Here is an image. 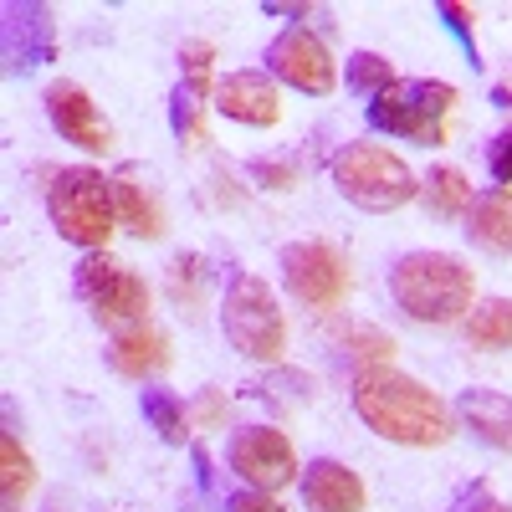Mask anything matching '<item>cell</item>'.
I'll use <instances>...</instances> for the list:
<instances>
[{
  "instance_id": "7c38bea8",
  "label": "cell",
  "mask_w": 512,
  "mask_h": 512,
  "mask_svg": "<svg viewBox=\"0 0 512 512\" xmlns=\"http://www.w3.org/2000/svg\"><path fill=\"white\" fill-rule=\"evenodd\" d=\"M41 103H47L52 128H57L67 144H77L82 154H108V149H113V128H108V118L98 113V103L88 98V88H82V82H72V77L52 82Z\"/></svg>"
},
{
  "instance_id": "836d02e7",
  "label": "cell",
  "mask_w": 512,
  "mask_h": 512,
  "mask_svg": "<svg viewBox=\"0 0 512 512\" xmlns=\"http://www.w3.org/2000/svg\"><path fill=\"white\" fill-rule=\"evenodd\" d=\"M262 16H287V21H308L318 6H287V0H262Z\"/></svg>"
},
{
  "instance_id": "4316f807",
  "label": "cell",
  "mask_w": 512,
  "mask_h": 512,
  "mask_svg": "<svg viewBox=\"0 0 512 512\" xmlns=\"http://www.w3.org/2000/svg\"><path fill=\"white\" fill-rule=\"evenodd\" d=\"M344 82H349V93H359V98H379V93H390L395 88V67H390V57H379V52H349V67H344Z\"/></svg>"
},
{
  "instance_id": "cb8c5ba5",
  "label": "cell",
  "mask_w": 512,
  "mask_h": 512,
  "mask_svg": "<svg viewBox=\"0 0 512 512\" xmlns=\"http://www.w3.org/2000/svg\"><path fill=\"white\" fill-rule=\"evenodd\" d=\"M466 344L482 354H507L512 349V297H487V303H472V313L461 318Z\"/></svg>"
},
{
  "instance_id": "30bf717a",
  "label": "cell",
  "mask_w": 512,
  "mask_h": 512,
  "mask_svg": "<svg viewBox=\"0 0 512 512\" xmlns=\"http://www.w3.org/2000/svg\"><path fill=\"white\" fill-rule=\"evenodd\" d=\"M267 62V77L272 82H287L297 93H313V98H328L338 88V67H333V52L328 41L308 26H287L272 47L262 52Z\"/></svg>"
},
{
  "instance_id": "6da1fadb",
  "label": "cell",
  "mask_w": 512,
  "mask_h": 512,
  "mask_svg": "<svg viewBox=\"0 0 512 512\" xmlns=\"http://www.w3.org/2000/svg\"><path fill=\"white\" fill-rule=\"evenodd\" d=\"M349 395H354L359 420L395 446H446L456 436V410L431 384L400 374L395 364L349 374Z\"/></svg>"
},
{
  "instance_id": "e0dca14e",
  "label": "cell",
  "mask_w": 512,
  "mask_h": 512,
  "mask_svg": "<svg viewBox=\"0 0 512 512\" xmlns=\"http://www.w3.org/2000/svg\"><path fill=\"white\" fill-rule=\"evenodd\" d=\"M456 420L477 441H487L492 451H512V395L472 384V390H461V400H456Z\"/></svg>"
},
{
  "instance_id": "f546056e",
  "label": "cell",
  "mask_w": 512,
  "mask_h": 512,
  "mask_svg": "<svg viewBox=\"0 0 512 512\" xmlns=\"http://www.w3.org/2000/svg\"><path fill=\"white\" fill-rule=\"evenodd\" d=\"M251 180L262 185V190H297V180H303V169H297V159H251Z\"/></svg>"
},
{
  "instance_id": "277c9868",
  "label": "cell",
  "mask_w": 512,
  "mask_h": 512,
  "mask_svg": "<svg viewBox=\"0 0 512 512\" xmlns=\"http://www.w3.org/2000/svg\"><path fill=\"white\" fill-rule=\"evenodd\" d=\"M47 216L62 241L82 251H103L108 236L118 231V200H113V175L93 164H67L47 185Z\"/></svg>"
},
{
  "instance_id": "44dd1931",
  "label": "cell",
  "mask_w": 512,
  "mask_h": 512,
  "mask_svg": "<svg viewBox=\"0 0 512 512\" xmlns=\"http://www.w3.org/2000/svg\"><path fill=\"white\" fill-rule=\"evenodd\" d=\"M139 415L149 420V431L164 441V446H185L195 420H190V405L175 395V390H159V384H144L139 390Z\"/></svg>"
},
{
  "instance_id": "5b68a950",
  "label": "cell",
  "mask_w": 512,
  "mask_h": 512,
  "mask_svg": "<svg viewBox=\"0 0 512 512\" xmlns=\"http://www.w3.org/2000/svg\"><path fill=\"white\" fill-rule=\"evenodd\" d=\"M221 333H226V344L241 359H256V364H277L282 349H287V318L277 308V292L256 272H246V267L226 272Z\"/></svg>"
},
{
  "instance_id": "1f68e13d",
  "label": "cell",
  "mask_w": 512,
  "mask_h": 512,
  "mask_svg": "<svg viewBox=\"0 0 512 512\" xmlns=\"http://www.w3.org/2000/svg\"><path fill=\"white\" fill-rule=\"evenodd\" d=\"M190 420H200L205 431H216V425L226 420V395L216 390V384H205V390H200V400L190 405Z\"/></svg>"
},
{
  "instance_id": "83f0119b",
  "label": "cell",
  "mask_w": 512,
  "mask_h": 512,
  "mask_svg": "<svg viewBox=\"0 0 512 512\" xmlns=\"http://www.w3.org/2000/svg\"><path fill=\"white\" fill-rule=\"evenodd\" d=\"M180 82L195 98H216V47L200 36L180 41Z\"/></svg>"
},
{
  "instance_id": "4dcf8cb0",
  "label": "cell",
  "mask_w": 512,
  "mask_h": 512,
  "mask_svg": "<svg viewBox=\"0 0 512 512\" xmlns=\"http://www.w3.org/2000/svg\"><path fill=\"white\" fill-rule=\"evenodd\" d=\"M487 175L507 190L512 185V128H502V134L487 144Z\"/></svg>"
},
{
  "instance_id": "2e32d148",
  "label": "cell",
  "mask_w": 512,
  "mask_h": 512,
  "mask_svg": "<svg viewBox=\"0 0 512 512\" xmlns=\"http://www.w3.org/2000/svg\"><path fill=\"white\" fill-rule=\"evenodd\" d=\"M318 395V384L308 369H292V364H267V374H256L241 384V400H256V405H267L272 415H297V410H308Z\"/></svg>"
},
{
  "instance_id": "7402d4cb",
  "label": "cell",
  "mask_w": 512,
  "mask_h": 512,
  "mask_svg": "<svg viewBox=\"0 0 512 512\" xmlns=\"http://www.w3.org/2000/svg\"><path fill=\"white\" fill-rule=\"evenodd\" d=\"M164 292H169V303H175L190 323H200V313H205V292H210V267H205V256L180 251L175 262L164 267Z\"/></svg>"
},
{
  "instance_id": "3957f363",
  "label": "cell",
  "mask_w": 512,
  "mask_h": 512,
  "mask_svg": "<svg viewBox=\"0 0 512 512\" xmlns=\"http://www.w3.org/2000/svg\"><path fill=\"white\" fill-rule=\"evenodd\" d=\"M328 180L349 205L369 210V216H384V210H400V205L420 200L415 169L400 154H390L384 144H369V139L338 144L333 159H328Z\"/></svg>"
},
{
  "instance_id": "ac0fdd59",
  "label": "cell",
  "mask_w": 512,
  "mask_h": 512,
  "mask_svg": "<svg viewBox=\"0 0 512 512\" xmlns=\"http://www.w3.org/2000/svg\"><path fill=\"white\" fill-rule=\"evenodd\" d=\"M323 338L333 344V354H349V374L359 369H379V364H395V338L374 328V323H359V318H333L323 328Z\"/></svg>"
},
{
  "instance_id": "8992f818",
  "label": "cell",
  "mask_w": 512,
  "mask_h": 512,
  "mask_svg": "<svg viewBox=\"0 0 512 512\" xmlns=\"http://www.w3.org/2000/svg\"><path fill=\"white\" fill-rule=\"evenodd\" d=\"M451 113H456V88L441 77H400L390 93H379L364 108L374 134H395V139H410V144H425V149L446 144V118Z\"/></svg>"
},
{
  "instance_id": "9c48e42d",
  "label": "cell",
  "mask_w": 512,
  "mask_h": 512,
  "mask_svg": "<svg viewBox=\"0 0 512 512\" xmlns=\"http://www.w3.org/2000/svg\"><path fill=\"white\" fill-rule=\"evenodd\" d=\"M0 57L11 77L57 62V11L47 0H6L0 6Z\"/></svg>"
},
{
  "instance_id": "d4e9b609",
  "label": "cell",
  "mask_w": 512,
  "mask_h": 512,
  "mask_svg": "<svg viewBox=\"0 0 512 512\" xmlns=\"http://www.w3.org/2000/svg\"><path fill=\"white\" fill-rule=\"evenodd\" d=\"M31 487H36V461L26 456L21 436L6 431V436H0V507L21 512V502L31 497Z\"/></svg>"
},
{
  "instance_id": "d6986e66",
  "label": "cell",
  "mask_w": 512,
  "mask_h": 512,
  "mask_svg": "<svg viewBox=\"0 0 512 512\" xmlns=\"http://www.w3.org/2000/svg\"><path fill=\"white\" fill-rule=\"evenodd\" d=\"M466 241L492 251V256H512V190H487L472 200V210H466Z\"/></svg>"
},
{
  "instance_id": "d590c367",
  "label": "cell",
  "mask_w": 512,
  "mask_h": 512,
  "mask_svg": "<svg viewBox=\"0 0 512 512\" xmlns=\"http://www.w3.org/2000/svg\"><path fill=\"white\" fill-rule=\"evenodd\" d=\"M472 512H512V507H507V502H497V497H477V502H472Z\"/></svg>"
},
{
  "instance_id": "484cf974",
  "label": "cell",
  "mask_w": 512,
  "mask_h": 512,
  "mask_svg": "<svg viewBox=\"0 0 512 512\" xmlns=\"http://www.w3.org/2000/svg\"><path fill=\"white\" fill-rule=\"evenodd\" d=\"M169 134H175L185 149H200L210 144V128H205V98H195L185 82L169 93Z\"/></svg>"
},
{
  "instance_id": "603a6c76",
  "label": "cell",
  "mask_w": 512,
  "mask_h": 512,
  "mask_svg": "<svg viewBox=\"0 0 512 512\" xmlns=\"http://www.w3.org/2000/svg\"><path fill=\"white\" fill-rule=\"evenodd\" d=\"M420 205L431 210L436 221H466V210H472V180H466L456 164H436L431 175L420 180Z\"/></svg>"
},
{
  "instance_id": "4fadbf2b",
  "label": "cell",
  "mask_w": 512,
  "mask_h": 512,
  "mask_svg": "<svg viewBox=\"0 0 512 512\" xmlns=\"http://www.w3.org/2000/svg\"><path fill=\"white\" fill-rule=\"evenodd\" d=\"M216 108L231 123L272 128L282 118V93H277V82L267 77V67H246V72H226L216 82Z\"/></svg>"
},
{
  "instance_id": "52a82bcc",
  "label": "cell",
  "mask_w": 512,
  "mask_h": 512,
  "mask_svg": "<svg viewBox=\"0 0 512 512\" xmlns=\"http://www.w3.org/2000/svg\"><path fill=\"white\" fill-rule=\"evenodd\" d=\"M72 292H77V303L113 333L149 323V303H154L149 282L139 272H128L123 262H113L108 251H88L72 267Z\"/></svg>"
},
{
  "instance_id": "8d00e7d4",
  "label": "cell",
  "mask_w": 512,
  "mask_h": 512,
  "mask_svg": "<svg viewBox=\"0 0 512 512\" xmlns=\"http://www.w3.org/2000/svg\"><path fill=\"white\" fill-rule=\"evenodd\" d=\"M492 103L497 108H512V88H507V82H502V88H492Z\"/></svg>"
},
{
  "instance_id": "d6a6232c",
  "label": "cell",
  "mask_w": 512,
  "mask_h": 512,
  "mask_svg": "<svg viewBox=\"0 0 512 512\" xmlns=\"http://www.w3.org/2000/svg\"><path fill=\"white\" fill-rule=\"evenodd\" d=\"M226 512H282V502L262 487H241V492L226 497Z\"/></svg>"
},
{
  "instance_id": "7a4b0ae2",
  "label": "cell",
  "mask_w": 512,
  "mask_h": 512,
  "mask_svg": "<svg viewBox=\"0 0 512 512\" xmlns=\"http://www.w3.org/2000/svg\"><path fill=\"white\" fill-rule=\"evenodd\" d=\"M477 297V272L451 251H405L390 267V303L410 318V323H461L472 313Z\"/></svg>"
},
{
  "instance_id": "f1b7e54d",
  "label": "cell",
  "mask_w": 512,
  "mask_h": 512,
  "mask_svg": "<svg viewBox=\"0 0 512 512\" xmlns=\"http://www.w3.org/2000/svg\"><path fill=\"white\" fill-rule=\"evenodd\" d=\"M436 16H441V26L456 36V47L466 52L472 72H482L487 62H482V47H477V11H472V6H456V0H436Z\"/></svg>"
},
{
  "instance_id": "5bb4252c",
  "label": "cell",
  "mask_w": 512,
  "mask_h": 512,
  "mask_svg": "<svg viewBox=\"0 0 512 512\" xmlns=\"http://www.w3.org/2000/svg\"><path fill=\"white\" fill-rule=\"evenodd\" d=\"M297 487H303L308 512H364V502H369L359 472H349V466L333 461V456H313L303 466V477H297Z\"/></svg>"
},
{
  "instance_id": "9a60e30c",
  "label": "cell",
  "mask_w": 512,
  "mask_h": 512,
  "mask_svg": "<svg viewBox=\"0 0 512 512\" xmlns=\"http://www.w3.org/2000/svg\"><path fill=\"white\" fill-rule=\"evenodd\" d=\"M108 369L123 374V379H154L169 369V338L154 328V323H139V328H123L113 333V344H108Z\"/></svg>"
},
{
  "instance_id": "ba28073f",
  "label": "cell",
  "mask_w": 512,
  "mask_h": 512,
  "mask_svg": "<svg viewBox=\"0 0 512 512\" xmlns=\"http://www.w3.org/2000/svg\"><path fill=\"white\" fill-rule=\"evenodd\" d=\"M277 267H282V287L292 303H303L323 318H333L338 308H344V297L354 287V272H349V256L338 251L333 241L323 236H303V241H287L282 256H277Z\"/></svg>"
},
{
  "instance_id": "e575fe53",
  "label": "cell",
  "mask_w": 512,
  "mask_h": 512,
  "mask_svg": "<svg viewBox=\"0 0 512 512\" xmlns=\"http://www.w3.org/2000/svg\"><path fill=\"white\" fill-rule=\"evenodd\" d=\"M190 461H195V482L210 492V487H216V466H210V451H205V446H190Z\"/></svg>"
},
{
  "instance_id": "8fae6325",
  "label": "cell",
  "mask_w": 512,
  "mask_h": 512,
  "mask_svg": "<svg viewBox=\"0 0 512 512\" xmlns=\"http://www.w3.org/2000/svg\"><path fill=\"white\" fill-rule=\"evenodd\" d=\"M226 466L246 487H262V492H282L297 472H303L287 431H277V425H241L226 446Z\"/></svg>"
},
{
  "instance_id": "ffe728a7",
  "label": "cell",
  "mask_w": 512,
  "mask_h": 512,
  "mask_svg": "<svg viewBox=\"0 0 512 512\" xmlns=\"http://www.w3.org/2000/svg\"><path fill=\"white\" fill-rule=\"evenodd\" d=\"M113 200H118V226L139 241H159L164 236V210L154 200L149 185H139L134 169H118L113 175Z\"/></svg>"
}]
</instances>
